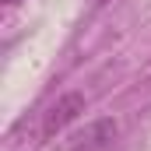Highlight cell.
I'll list each match as a JSON object with an SVG mask.
<instances>
[{
    "instance_id": "obj_3",
    "label": "cell",
    "mask_w": 151,
    "mask_h": 151,
    "mask_svg": "<svg viewBox=\"0 0 151 151\" xmlns=\"http://www.w3.org/2000/svg\"><path fill=\"white\" fill-rule=\"evenodd\" d=\"M4 4H21V0H4Z\"/></svg>"
},
{
    "instance_id": "obj_1",
    "label": "cell",
    "mask_w": 151,
    "mask_h": 151,
    "mask_svg": "<svg viewBox=\"0 0 151 151\" xmlns=\"http://www.w3.org/2000/svg\"><path fill=\"white\" fill-rule=\"evenodd\" d=\"M81 113H84V95H81V91H67V95H60V99L46 109L42 134H46V137H56V134H60L63 127H70Z\"/></svg>"
},
{
    "instance_id": "obj_2",
    "label": "cell",
    "mask_w": 151,
    "mask_h": 151,
    "mask_svg": "<svg viewBox=\"0 0 151 151\" xmlns=\"http://www.w3.org/2000/svg\"><path fill=\"white\" fill-rule=\"evenodd\" d=\"M113 134H116V123H113V119H102V123H95V127L88 130V141L81 137V141H84L81 148H102L106 141H113ZM81 148H77V151H81Z\"/></svg>"
},
{
    "instance_id": "obj_4",
    "label": "cell",
    "mask_w": 151,
    "mask_h": 151,
    "mask_svg": "<svg viewBox=\"0 0 151 151\" xmlns=\"http://www.w3.org/2000/svg\"><path fill=\"white\" fill-rule=\"evenodd\" d=\"M95 4H102V0H95Z\"/></svg>"
}]
</instances>
